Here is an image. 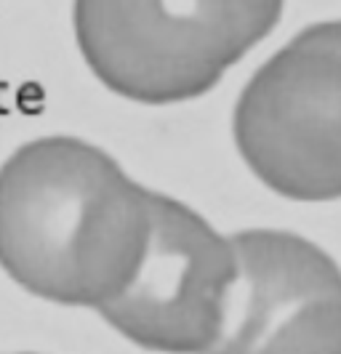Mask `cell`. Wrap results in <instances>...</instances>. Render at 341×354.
Instances as JSON below:
<instances>
[{
    "label": "cell",
    "mask_w": 341,
    "mask_h": 354,
    "mask_svg": "<svg viewBox=\"0 0 341 354\" xmlns=\"http://www.w3.org/2000/svg\"><path fill=\"white\" fill-rule=\"evenodd\" d=\"M152 195L77 136H40L0 165V269L27 293L99 309L139 272Z\"/></svg>",
    "instance_id": "obj_1"
},
{
    "label": "cell",
    "mask_w": 341,
    "mask_h": 354,
    "mask_svg": "<svg viewBox=\"0 0 341 354\" xmlns=\"http://www.w3.org/2000/svg\"><path fill=\"white\" fill-rule=\"evenodd\" d=\"M286 0H72V35L115 96L165 106L205 96L277 27Z\"/></svg>",
    "instance_id": "obj_2"
},
{
    "label": "cell",
    "mask_w": 341,
    "mask_h": 354,
    "mask_svg": "<svg viewBox=\"0 0 341 354\" xmlns=\"http://www.w3.org/2000/svg\"><path fill=\"white\" fill-rule=\"evenodd\" d=\"M234 147L272 192L341 197V19L309 24L251 75L232 112Z\"/></svg>",
    "instance_id": "obj_3"
},
{
    "label": "cell",
    "mask_w": 341,
    "mask_h": 354,
    "mask_svg": "<svg viewBox=\"0 0 341 354\" xmlns=\"http://www.w3.org/2000/svg\"><path fill=\"white\" fill-rule=\"evenodd\" d=\"M237 277L232 237L181 200L152 195V234L133 280L96 312L136 346L208 354Z\"/></svg>",
    "instance_id": "obj_4"
},
{
    "label": "cell",
    "mask_w": 341,
    "mask_h": 354,
    "mask_svg": "<svg viewBox=\"0 0 341 354\" xmlns=\"http://www.w3.org/2000/svg\"><path fill=\"white\" fill-rule=\"evenodd\" d=\"M232 245L237 277L208 354H256L304 304L341 299V266L302 234L246 230L232 234Z\"/></svg>",
    "instance_id": "obj_5"
},
{
    "label": "cell",
    "mask_w": 341,
    "mask_h": 354,
    "mask_svg": "<svg viewBox=\"0 0 341 354\" xmlns=\"http://www.w3.org/2000/svg\"><path fill=\"white\" fill-rule=\"evenodd\" d=\"M256 354H341V299L304 304Z\"/></svg>",
    "instance_id": "obj_6"
}]
</instances>
